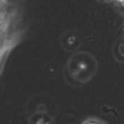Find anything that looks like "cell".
<instances>
[{
	"label": "cell",
	"instance_id": "6da1fadb",
	"mask_svg": "<svg viewBox=\"0 0 124 124\" xmlns=\"http://www.w3.org/2000/svg\"><path fill=\"white\" fill-rule=\"evenodd\" d=\"M81 124H106L103 121L96 118H89L85 120Z\"/></svg>",
	"mask_w": 124,
	"mask_h": 124
},
{
	"label": "cell",
	"instance_id": "7a4b0ae2",
	"mask_svg": "<svg viewBox=\"0 0 124 124\" xmlns=\"http://www.w3.org/2000/svg\"><path fill=\"white\" fill-rule=\"evenodd\" d=\"M118 2H119L120 4H121L122 5H124V0H116Z\"/></svg>",
	"mask_w": 124,
	"mask_h": 124
}]
</instances>
